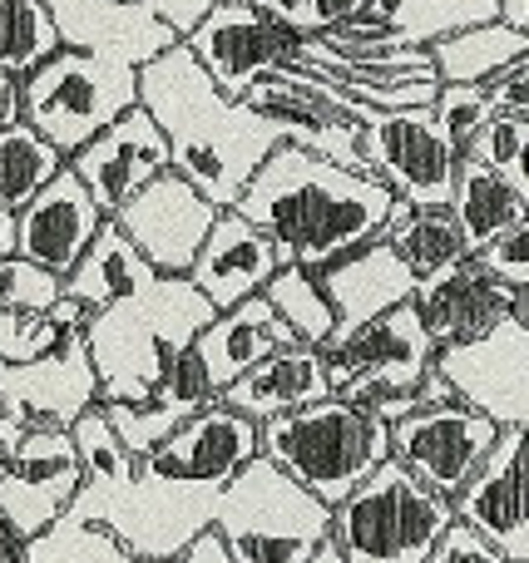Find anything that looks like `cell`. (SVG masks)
Segmentation results:
<instances>
[{
	"mask_svg": "<svg viewBox=\"0 0 529 563\" xmlns=\"http://www.w3.org/2000/svg\"><path fill=\"white\" fill-rule=\"evenodd\" d=\"M500 20H510L515 30L529 35V0H500Z\"/></svg>",
	"mask_w": 529,
	"mask_h": 563,
	"instance_id": "obj_51",
	"label": "cell"
},
{
	"mask_svg": "<svg viewBox=\"0 0 529 563\" xmlns=\"http://www.w3.org/2000/svg\"><path fill=\"white\" fill-rule=\"evenodd\" d=\"M510 184L520 188V198H525V208H529V134H525L520 154H515V164H510Z\"/></svg>",
	"mask_w": 529,
	"mask_h": 563,
	"instance_id": "obj_49",
	"label": "cell"
},
{
	"mask_svg": "<svg viewBox=\"0 0 529 563\" xmlns=\"http://www.w3.org/2000/svg\"><path fill=\"white\" fill-rule=\"evenodd\" d=\"M139 104L168 134L174 174H184L218 213L238 208L253 174L283 144V134L247 99L218 89V79L198 65L184 40L139 65Z\"/></svg>",
	"mask_w": 529,
	"mask_h": 563,
	"instance_id": "obj_2",
	"label": "cell"
},
{
	"mask_svg": "<svg viewBox=\"0 0 529 563\" xmlns=\"http://www.w3.org/2000/svg\"><path fill=\"white\" fill-rule=\"evenodd\" d=\"M382 238L406 257V267H411L416 277H436V273H445V267L475 257L471 243H465L461 218H455L451 208H411L396 198V213Z\"/></svg>",
	"mask_w": 529,
	"mask_h": 563,
	"instance_id": "obj_32",
	"label": "cell"
},
{
	"mask_svg": "<svg viewBox=\"0 0 529 563\" xmlns=\"http://www.w3.org/2000/svg\"><path fill=\"white\" fill-rule=\"evenodd\" d=\"M65 164L69 158L59 154L45 134H35L25 119L5 124L0 129V208L20 213V208H25Z\"/></svg>",
	"mask_w": 529,
	"mask_h": 563,
	"instance_id": "obj_34",
	"label": "cell"
},
{
	"mask_svg": "<svg viewBox=\"0 0 529 563\" xmlns=\"http://www.w3.org/2000/svg\"><path fill=\"white\" fill-rule=\"evenodd\" d=\"M213 529L238 563H307L322 539H332V505L257 455L218 495Z\"/></svg>",
	"mask_w": 529,
	"mask_h": 563,
	"instance_id": "obj_7",
	"label": "cell"
},
{
	"mask_svg": "<svg viewBox=\"0 0 529 563\" xmlns=\"http://www.w3.org/2000/svg\"><path fill=\"white\" fill-rule=\"evenodd\" d=\"M0 380L15 426H75L89 406H99V371L85 331L30 366H5Z\"/></svg>",
	"mask_w": 529,
	"mask_h": 563,
	"instance_id": "obj_22",
	"label": "cell"
},
{
	"mask_svg": "<svg viewBox=\"0 0 529 563\" xmlns=\"http://www.w3.org/2000/svg\"><path fill=\"white\" fill-rule=\"evenodd\" d=\"M372 15L396 25L411 45H431V40L451 35L461 25L495 20L500 15V0H372Z\"/></svg>",
	"mask_w": 529,
	"mask_h": 563,
	"instance_id": "obj_37",
	"label": "cell"
},
{
	"mask_svg": "<svg viewBox=\"0 0 529 563\" xmlns=\"http://www.w3.org/2000/svg\"><path fill=\"white\" fill-rule=\"evenodd\" d=\"M213 489L168 479L139 460L134 475L114 485H85L69 515L114 534L134 559H184V549L213 525Z\"/></svg>",
	"mask_w": 529,
	"mask_h": 563,
	"instance_id": "obj_8",
	"label": "cell"
},
{
	"mask_svg": "<svg viewBox=\"0 0 529 563\" xmlns=\"http://www.w3.org/2000/svg\"><path fill=\"white\" fill-rule=\"evenodd\" d=\"M79 489H85V465L69 426H25V435L15 440V460L0 475V519L25 544H35L75 509Z\"/></svg>",
	"mask_w": 529,
	"mask_h": 563,
	"instance_id": "obj_12",
	"label": "cell"
},
{
	"mask_svg": "<svg viewBox=\"0 0 529 563\" xmlns=\"http://www.w3.org/2000/svg\"><path fill=\"white\" fill-rule=\"evenodd\" d=\"M65 45L95 49V55L148 65L154 55L178 45V35L144 5V0H49Z\"/></svg>",
	"mask_w": 529,
	"mask_h": 563,
	"instance_id": "obj_24",
	"label": "cell"
},
{
	"mask_svg": "<svg viewBox=\"0 0 529 563\" xmlns=\"http://www.w3.org/2000/svg\"><path fill=\"white\" fill-rule=\"evenodd\" d=\"M520 321H525V327H529V287L520 291Z\"/></svg>",
	"mask_w": 529,
	"mask_h": 563,
	"instance_id": "obj_54",
	"label": "cell"
},
{
	"mask_svg": "<svg viewBox=\"0 0 529 563\" xmlns=\"http://www.w3.org/2000/svg\"><path fill=\"white\" fill-rule=\"evenodd\" d=\"M243 99L287 144H302V148H312V154L332 158V164L362 168L366 174L362 129L376 109L346 99L327 75H317V69H307V65H287V69H277V75L257 79Z\"/></svg>",
	"mask_w": 529,
	"mask_h": 563,
	"instance_id": "obj_9",
	"label": "cell"
},
{
	"mask_svg": "<svg viewBox=\"0 0 529 563\" xmlns=\"http://www.w3.org/2000/svg\"><path fill=\"white\" fill-rule=\"evenodd\" d=\"M491 95H495V104H500V114H515V119L529 124V49L505 69L500 79H495Z\"/></svg>",
	"mask_w": 529,
	"mask_h": 563,
	"instance_id": "obj_44",
	"label": "cell"
},
{
	"mask_svg": "<svg viewBox=\"0 0 529 563\" xmlns=\"http://www.w3.org/2000/svg\"><path fill=\"white\" fill-rule=\"evenodd\" d=\"M65 49L49 0H0V69L25 79L49 55Z\"/></svg>",
	"mask_w": 529,
	"mask_h": 563,
	"instance_id": "obj_35",
	"label": "cell"
},
{
	"mask_svg": "<svg viewBox=\"0 0 529 563\" xmlns=\"http://www.w3.org/2000/svg\"><path fill=\"white\" fill-rule=\"evenodd\" d=\"M144 5L154 10V15L164 20V25L174 30L178 40H188V35H194V30H198V20H203L208 10L218 5V0H144Z\"/></svg>",
	"mask_w": 529,
	"mask_h": 563,
	"instance_id": "obj_45",
	"label": "cell"
},
{
	"mask_svg": "<svg viewBox=\"0 0 529 563\" xmlns=\"http://www.w3.org/2000/svg\"><path fill=\"white\" fill-rule=\"evenodd\" d=\"M114 223L134 238V247L164 277H188L198 247L208 243V233H213V223H218V208L208 203L184 174L168 168L164 178H154L144 194L119 208Z\"/></svg>",
	"mask_w": 529,
	"mask_h": 563,
	"instance_id": "obj_16",
	"label": "cell"
},
{
	"mask_svg": "<svg viewBox=\"0 0 529 563\" xmlns=\"http://www.w3.org/2000/svg\"><path fill=\"white\" fill-rule=\"evenodd\" d=\"M0 371H5V361H0ZM0 420H10V406H5V380H0Z\"/></svg>",
	"mask_w": 529,
	"mask_h": 563,
	"instance_id": "obj_53",
	"label": "cell"
},
{
	"mask_svg": "<svg viewBox=\"0 0 529 563\" xmlns=\"http://www.w3.org/2000/svg\"><path fill=\"white\" fill-rule=\"evenodd\" d=\"M158 277L164 273H158L134 247V238L109 218V223L99 228V238L89 243V253L79 257V267L65 277V297L85 301L89 311H104V307H114V301H129V297H139V291H148Z\"/></svg>",
	"mask_w": 529,
	"mask_h": 563,
	"instance_id": "obj_29",
	"label": "cell"
},
{
	"mask_svg": "<svg viewBox=\"0 0 529 563\" xmlns=\"http://www.w3.org/2000/svg\"><path fill=\"white\" fill-rule=\"evenodd\" d=\"M337 396L332 390V371H327V351L322 346H283L273 351L267 361H257L243 380L223 390V406L243 410L247 420H277V416H293L302 406H317V400Z\"/></svg>",
	"mask_w": 529,
	"mask_h": 563,
	"instance_id": "obj_26",
	"label": "cell"
},
{
	"mask_svg": "<svg viewBox=\"0 0 529 563\" xmlns=\"http://www.w3.org/2000/svg\"><path fill=\"white\" fill-rule=\"evenodd\" d=\"M134 563H178V559H134Z\"/></svg>",
	"mask_w": 529,
	"mask_h": 563,
	"instance_id": "obj_56",
	"label": "cell"
},
{
	"mask_svg": "<svg viewBox=\"0 0 529 563\" xmlns=\"http://www.w3.org/2000/svg\"><path fill=\"white\" fill-rule=\"evenodd\" d=\"M20 119V79L0 69V129Z\"/></svg>",
	"mask_w": 529,
	"mask_h": 563,
	"instance_id": "obj_47",
	"label": "cell"
},
{
	"mask_svg": "<svg viewBox=\"0 0 529 563\" xmlns=\"http://www.w3.org/2000/svg\"><path fill=\"white\" fill-rule=\"evenodd\" d=\"M475 257H481V263L491 267L500 282H510L515 291H525L529 287V213L500 238V243H491L485 253H475Z\"/></svg>",
	"mask_w": 529,
	"mask_h": 563,
	"instance_id": "obj_42",
	"label": "cell"
},
{
	"mask_svg": "<svg viewBox=\"0 0 529 563\" xmlns=\"http://www.w3.org/2000/svg\"><path fill=\"white\" fill-rule=\"evenodd\" d=\"M238 213L263 228L287 253V263L322 273L386 233L396 194L376 174L342 168L283 139L238 198Z\"/></svg>",
	"mask_w": 529,
	"mask_h": 563,
	"instance_id": "obj_1",
	"label": "cell"
},
{
	"mask_svg": "<svg viewBox=\"0 0 529 563\" xmlns=\"http://www.w3.org/2000/svg\"><path fill=\"white\" fill-rule=\"evenodd\" d=\"M322 351L327 371H332V390L356 406L386 396V390H416L436 371V341L416 301L382 311L356 331H342Z\"/></svg>",
	"mask_w": 529,
	"mask_h": 563,
	"instance_id": "obj_10",
	"label": "cell"
},
{
	"mask_svg": "<svg viewBox=\"0 0 529 563\" xmlns=\"http://www.w3.org/2000/svg\"><path fill=\"white\" fill-rule=\"evenodd\" d=\"M525 49H529V35L500 15L431 40V59H436L441 85H495Z\"/></svg>",
	"mask_w": 529,
	"mask_h": 563,
	"instance_id": "obj_30",
	"label": "cell"
},
{
	"mask_svg": "<svg viewBox=\"0 0 529 563\" xmlns=\"http://www.w3.org/2000/svg\"><path fill=\"white\" fill-rule=\"evenodd\" d=\"M184 45L194 49L198 65L218 79L223 95L243 99L257 79L297 65L302 35L277 25V20L263 15L257 5H213L203 20H198V30L184 40Z\"/></svg>",
	"mask_w": 529,
	"mask_h": 563,
	"instance_id": "obj_14",
	"label": "cell"
},
{
	"mask_svg": "<svg viewBox=\"0 0 529 563\" xmlns=\"http://www.w3.org/2000/svg\"><path fill=\"white\" fill-rule=\"evenodd\" d=\"M366 174H376L401 203L451 208L461 148L445 139L431 109H376L362 129Z\"/></svg>",
	"mask_w": 529,
	"mask_h": 563,
	"instance_id": "obj_11",
	"label": "cell"
},
{
	"mask_svg": "<svg viewBox=\"0 0 529 563\" xmlns=\"http://www.w3.org/2000/svg\"><path fill=\"white\" fill-rule=\"evenodd\" d=\"M75 435V450H79V465H85V485H114V479L134 475L139 455L119 440L114 420L104 416V406H89L85 416L69 426Z\"/></svg>",
	"mask_w": 529,
	"mask_h": 563,
	"instance_id": "obj_38",
	"label": "cell"
},
{
	"mask_svg": "<svg viewBox=\"0 0 529 563\" xmlns=\"http://www.w3.org/2000/svg\"><path fill=\"white\" fill-rule=\"evenodd\" d=\"M263 297L273 301L277 317L293 327V336L302 341V346H327V341L337 336V307L322 287V273H312V267L287 263L283 273L267 282Z\"/></svg>",
	"mask_w": 529,
	"mask_h": 563,
	"instance_id": "obj_36",
	"label": "cell"
},
{
	"mask_svg": "<svg viewBox=\"0 0 529 563\" xmlns=\"http://www.w3.org/2000/svg\"><path fill=\"white\" fill-rule=\"evenodd\" d=\"M322 287L337 307V336H342V331L366 327L382 311L406 307L416 297V287H421V277L406 267V257L386 238H376V243L346 253L342 263L322 267Z\"/></svg>",
	"mask_w": 529,
	"mask_h": 563,
	"instance_id": "obj_25",
	"label": "cell"
},
{
	"mask_svg": "<svg viewBox=\"0 0 529 563\" xmlns=\"http://www.w3.org/2000/svg\"><path fill=\"white\" fill-rule=\"evenodd\" d=\"M436 371L451 380L455 400L491 416L500 430L529 426V327L520 317L481 341L436 351Z\"/></svg>",
	"mask_w": 529,
	"mask_h": 563,
	"instance_id": "obj_15",
	"label": "cell"
},
{
	"mask_svg": "<svg viewBox=\"0 0 529 563\" xmlns=\"http://www.w3.org/2000/svg\"><path fill=\"white\" fill-rule=\"evenodd\" d=\"M5 257H15V213L0 208V263H5Z\"/></svg>",
	"mask_w": 529,
	"mask_h": 563,
	"instance_id": "obj_50",
	"label": "cell"
},
{
	"mask_svg": "<svg viewBox=\"0 0 529 563\" xmlns=\"http://www.w3.org/2000/svg\"><path fill=\"white\" fill-rule=\"evenodd\" d=\"M104 223H109V213L95 203V194L79 184L75 168L65 164L15 213V257H25V263L45 267V273H55V277H69Z\"/></svg>",
	"mask_w": 529,
	"mask_h": 563,
	"instance_id": "obj_20",
	"label": "cell"
},
{
	"mask_svg": "<svg viewBox=\"0 0 529 563\" xmlns=\"http://www.w3.org/2000/svg\"><path fill=\"white\" fill-rule=\"evenodd\" d=\"M451 505L455 519L491 539L505 559L529 563V426L500 430L491 460Z\"/></svg>",
	"mask_w": 529,
	"mask_h": 563,
	"instance_id": "obj_17",
	"label": "cell"
},
{
	"mask_svg": "<svg viewBox=\"0 0 529 563\" xmlns=\"http://www.w3.org/2000/svg\"><path fill=\"white\" fill-rule=\"evenodd\" d=\"M218 5H253V0H218Z\"/></svg>",
	"mask_w": 529,
	"mask_h": 563,
	"instance_id": "obj_55",
	"label": "cell"
},
{
	"mask_svg": "<svg viewBox=\"0 0 529 563\" xmlns=\"http://www.w3.org/2000/svg\"><path fill=\"white\" fill-rule=\"evenodd\" d=\"M426 563H515V559H505L491 539H481L471 525H461V519H455V525L441 534V544L431 549V559H426Z\"/></svg>",
	"mask_w": 529,
	"mask_h": 563,
	"instance_id": "obj_43",
	"label": "cell"
},
{
	"mask_svg": "<svg viewBox=\"0 0 529 563\" xmlns=\"http://www.w3.org/2000/svg\"><path fill=\"white\" fill-rule=\"evenodd\" d=\"M178 563H238V559H233V549H228V539L218 534L213 525H208L203 534H198L194 544L184 549V559H178Z\"/></svg>",
	"mask_w": 529,
	"mask_h": 563,
	"instance_id": "obj_46",
	"label": "cell"
},
{
	"mask_svg": "<svg viewBox=\"0 0 529 563\" xmlns=\"http://www.w3.org/2000/svg\"><path fill=\"white\" fill-rule=\"evenodd\" d=\"M25 435V426H15V420H0V475L10 470V460H15V440Z\"/></svg>",
	"mask_w": 529,
	"mask_h": 563,
	"instance_id": "obj_48",
	"label": "cell"
},
{
	"mask_svg": "<svg viewBox=\"0 0 529 563\" xmlns=\"http://www.w3.org/2000/svg\"><path fill=\"white\" fill-rule=\"evenodd\" d=\"M213 400H218L213 376H208L198 346H188L184 356L168 366L164 386H158V396L148 400V406H104V416L114 420L119 440H124V445L144 460V455H154V450L164 445V440L174 435L184 420H194L198 410H208Z\"/></svg>",
	"mask_w": 529,
	"mask_h": 563,
	"instance_id": "obj_28",
	"label": "cell"
},
{
	"mask_svg": "<svg viewBox=\"0 0 529 563\" xmlns=\"http://www.w3.org/2000/svg\"><path fill=\"white\" fill-rule=\"evenodd\" d=\"M139 104V65L65 45L20 79V119L45 134L65 158L99 139Z\"/></svg>",
	"mask_w": 529,
	"mask_h": 563,
	"instance_id": "obj_6",
	"label": "cell"
},
{
	"mask_svg": "<svg viewBox=\"0 0 529 563\" xmlns=\"http://www.w3.org/2000/svg\"><path fill=\"white\" fill-rule=\"evenodd\" d=\"M411 301L421 311L426 331H431L436 351L481 341L510 317H520V291L495 277L481 257H465V263L445 267V273L421 277Z\"/></svg>",
	"mask_w": 529,
	"mask_h": 563,
	"instance_id": "obj_21",
	"label": "cell"
},
{
	"mask_svg": "<svg viewBox=\"0 0 529 563\" xmlns=\"http://www.w3.org/2000/svg\"><path fill=\"white\" fill-rule=\"evenodd\" d=\"M431 114H436V124L445 129V139H451V144L465 154V144L481 134L485 119L500 114V104H495L491 85H441Z\"/></svg>",
	"mask_w": 529,
	"mask_h": 563,
	"instance_id": "obj_40",
	"label": "cell"
},
{
	"mask_svg": "<svg viewBox=\"0 0 529 563\" xmlns=\"http://www.w3.org/2000/svg\"><path fill=\"white\" fill-rule=\"evenodd\" d=\"M95 311L75 297H59L49 311H10L0 307V361L5 366H30V361L49 356L55 346H65L69 336L89 327Z\"/></svg>",
	"mask_w": 529,
	"mask_h": 563,
	"instance_id": "obj_33",
	"label": "cell"
},
{
	"mask_svg": "<svg viewBox=\"0 0 529 563\" xmlns=\"http://www.w3.org/2000/svg\"><path fill=\"white\" fill-rule=\"evenodd\" d=\"M525 134H529L525 119L495 114V119H485L481 134L465 144V158H475V164H485V168H500V174H510V164H515V154H520Z\"/></svg>",
	"mask_w": 529,
	"mask_h": 563,
	"instance_id": "obj_41",
	"label": "cell"
},
{
	"mask_svg": "<svg viewBox=\"0 0 529 563\" xmlns=\"http://www.w3.org/2000/svg\"><path fill=\"white\" fill-rule=\"evenodd\" d=\"M307 563H346V554H342V544H337V539H322V544H317V554Z\"/></svg>",
	"mask_w": 529,
	"mask_h": 563,
	"instance_id": "obj_52",
	"label": "cell"
},
{
	"mask_svg": "<svg viewBox=\"0 0 529 563\" xmlns=\"http://www.w3.org/2000/svg\"><path fill=\"white\" fill-rule=\"evenodd\" d=\"M194 346H198V356H203L208 376H213L218 400H223V390L233 386V380H243L247 371H253L257 361H267L273 351L297 346V336H293V327L277 317L273 301L247 297V301H238V307L218 311V317L198 331Z\"/></svg>",
	"mask_w": 529,
	"mask_h": 563,
	"instance_id": "obj_27",
	"label": "cell"
},
{
	"mask_svg": "<svg viewBox=\"0 0 529 563\" xmlns=\"http://www.w3.org/2000/svg\"><path fill=\"white\" fill-rule=\"evenodd\" d=\"M287 267V253L263 233L257 223H247L238 208H223L208 233V243L198 247L188 282L213 301V311H228L247 297H263L267 282Z\"/></svg>",
	"mask_w": 529,
	"mask_h": 563,
	"instance_id": "obj_23",
	"label": "cell"
},
{
	"mask_svg": "<svg viewBox=\"0 0 529 563\" xmlns=\"http://www.w3.org/2000/svg\"><path fill=\"white\" fill-rule=\"evenodd\" d=\"M263 460L337 509L366 475H376V465L392 460V426L356 400L327 396L293 416L263 420Z\"/></svg>",
	"mask_w": 529,
	"mask_h": 563,
	"instance_id": "obj_4",
	"label": "cell"
},
{
	"mask_svg": "<svg viewBox=\"0 0 529 563\" xmlns=\"http://www.w3.org/2000/svg\"><path fill=\"white\" fill-rule=\"evenodd\" d=\"M263 455V426L247 420L243 410L213 400L208 410H198L194 420L174 430L154 455H144L158 475L184 479V485H203L213 495H223L253 460Z\"/></svg>",
	"mask_w": 529,
	"mask_h": 563,
	"instance_id": "obj_18",
	"label": "cell"
},
{
	"mask_svg": "<svg viewBox=\"0 0 529 563\" xmlns=\"http://www.w3.org/2000/svg\"><path fill=\"white\" fill-rule=\"evenodd\" d=\"M451 213L461 218L465 243L471 253H485L491 243H500L515 223L529 213L520 188L510 184V174L500 168H485L475 158H461V174H455V194H451Z\"/></svg>",
	"mask_w": 529,
	"mask_h": 563,
	"instance_id": "obj_31",
	"label": "cell"
},
{
	"mask_svg": "<svg viewBox=\"0 0 529 563\" xmlns=\"http://www.w3.org/2000/svg\"><path fill=\"white\" fill-rule=\"evenodd\" d=\"M213 301L188 277H158L148 291L95 311L85 327L99 371V406H148L168 366L213 321Z\"/></svg>",
	"mask_w": 529,
	"mask_h": 563,
	"instance_id": "obj_3",
	"label": "cell"
},
{
	"mask_svg": "<svg viewBox=\"0 0 529 563\" xmlns=\"http://www.w3.org/2000/svg\"><path fill=\"white\" fill-rule=\"evenodd\" d=\"M495 440H500V426L491 416H481L465 400H441V406H426L416 416L396 420L392 460H401L436 495L455 499L475 479V470L491 460Z\"/></svg>",
	"mask_w": 529,
	"mask_h": 563,
	"instance_id": "obj_13",
	"label": "cell"
},
{
	"mask_svg": "<svg viewBox=\"0 0 529 563\" xmlns=\"http://www.w3.org/2000/svg\"><path fill=\"white\" fill-rule=\"evenodd\" d=\"M69 168H75L79 184L95 194V203L114 218L129 198H139L154 178H164L168 168H174V148H168L164 129L154 124V114H148L144 104H134L99 139H89V144L69 158Z\"/></svg>",
	"mask_w": 529,
	"mask_h": 563,
	"instance_id": "obj_19",
	"label": "cell"
},
{
	"mask_svg": "<svg viewBox=\"0 0 529 563\" xmlns=\"http://www.w3.org/2000/svg\"><path fill=\"white\" fill-rule=\"evenodd\" d=\"M455 525V505L411 475L401 460L376 465L332 509V539L346 563H426Z\"/></svg>",
	"mask_w": 529,
	"mask_h": 563,
	"instance_id": "obj_5",
	"label": "cell"
},
{
	"mask_svg": "<svg viewBox=\"0 0 529 563\" xmlns=\"http://www.w3.org/2000/svg\"><path fill=\"white\" fill-rule=\"evenodd\" d=\"M263 15H273L277 25H287L293 35L302 40H322L332 35L337 25H346V20L366 15L372 10V0H253Z\"/></svg>",
	"mask_w": 529,
	"mask_h": 563,
	"instance_id": "obj_39",
	"label": "cell"
}]
</instances>
